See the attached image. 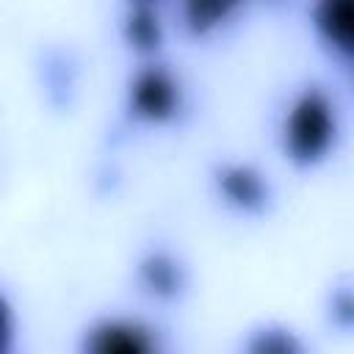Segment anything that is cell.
I'll list each match as a JSON object with an SVG mask.
<instances>
[{
	"mask_svg": "<svg viewBox=\"0 0 354 354\" xmlns=\"http://www.w3.org/2000/svg\"><path fill=\"white\" fill-rule=\"evenodd\" d=\"M183 105V88L166 66H147L130 83V113L144 122H169Z\"/></svg>",
	"mask_w": 354,
	"mask_h": 354,
	"instance_id": "cell-2",
	"label": "cell"
},
{
	"mask_svg": "<svg viewBox=\"0 0 354 354\" xmlns=\"http://www.w3.org/2000/svg\"><path fill=\"white\" fill-rule=\"evenodd\" d=\"M124 39L138 53H152V50L160 47V19H158V14L147 3H138L127 14V19H124Z\"/></svg>",
	"mask_w": 354,
	"mask_h": 354,
	"instance_id": "cell-8",
	"label": "cell"
},
{
	"mask_svg": "<svg viewBox=\"0 0 354 354\" xmlns=\"http://www.w3.org/2000/svg\"><path fill=\"white\" fill-rule=\"evenodd\" d=\"M252 348L254 351H266V354H288V351H296L299 346L285 332H266L260 340L252 343Z\"/></svg>",
	"mask_w": 354,
	"mask_h": 354,
	"instance_id": "cell-9",
	"label": "cell"
},
{
	"mask_svg": "<svg viewBox=\"0 0 354 354\" xmlns=\"http://www.w3.org/2000/svg\"><path fill=\"white\" fill-rule=\"evenodd\" d=\"M86 348L94 354H147L155 348L149 329L130 321H105L91 329Z\"/></svg>",
	"mask_w": 354,
	"mask_h": 354,
	"instance_id": "cell-4",
	"label": "cell"
},
{
	"mask_svg": "<svg viewBox=\"0 0 354 354\" xmlns=\"http://www.w3.org/2000/svg\"><path fill=\"white\" fill-rule=\"evenodd\" d=\"M315 28L329 47L348 58L354 50V0H318Z\"/></svg>",
	"mask_w": 354,
	"mask_h": 354,
	"instance_id": "cell-5",
	"label": "cell"
},
{
	"mask_svg": "<svg viewBox=\"0 0 354 354\" xmlns=\"http://www.w3.org/2000/svg\"><path fill=\"white\" fill-rule=\"evenodd\" d=\"M141 3H149V0H141Z\"/></svg>",
	"mask_w": 354,
	"mask_h": 354,
	"instance_id": "cell-11",
	"label": "cell"
},
{
	"mask_svg": "<svg viewBox=\"0 0 354 354\" xmlns=\"http://www.w3.org/2000/svg\"><path fill=\"white\" fill-rule=\"evenodd\" d=\"M141 285L158 299H171L183 290V268L174 257L155 252L141 263Z\"/></svg>",
	"mask_w": 354,
	"mask_h": 354,
	"instance_id": "cell-6",
	"label": "cell"
},
{
	"mask_svg": "<svg viewBox=\"0 0 354 354\" xmlns=\"http://www.w3.org/2000/svg\"><path fill=\"white\" fill-rule=\"evenodd\" d=\"M216 183H218L221 196L238 210L257 213L268 202V185H266L263 174L252 166H241V163L224 166L216 177Z\"/></svg>",
	"mask_w": 354,
	"mask_h": 354,
	"instance_id": "cell-3",
	"label": "cell"
},
{
	"mask_svg": "<svg viewBox=\"0 0 354 354\" xmlns=\"http://www.w3.org/2000/svg\"><path fill=\"white\" fill-rule=\"evenodd\" d=\"M243 0H183V19L194 36L218 28Z\"/></svg>",
	"mask_w": 354,
	"mask_h": 354,
	"instance_id": "cell-7",
	"label": "cell"
},
{
	"mask_svg": "<svg viewBox=\"0 0 354 354\" xmlns=\"http://www.w3.org/2000/svg\"><path fill=\"white\" fill-rule=\"evenodd\" d=\"M11 332H14V321H11V307L6 301V296L0 293V351H6L11 346Z\"/></svg>",
	"mask_w": 354,
	"mask_h": 354,
	"instance_id": "cell-10",
	"label": "cell"
},
{
	"mask_svg": "<svg viewBox=\"0 0 354 354\" xmlns=\"http://www.w3.org/2000/svg\"><path fill=\"white\" fill-rule=\"evenodd\" d=\"M285 152L301 166L321 163L337 136L335 105L321 88H307L288 111L285 119Z\"/></svg>",
	"mask_w": 354,
	"mask_h": 354,
	"instance_id": "cell-1",
	"label": "cell"
}]
</instances>
